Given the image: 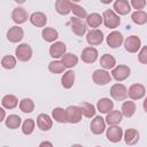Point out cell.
<instances>
[{"label":"cell","instance_id":"cell-1","mask_svg":"<svg viewBox=\"0 0 147 147\" xmlns=\"http://www.w3.org/2000/svg\"><path fill=\"white\" fill-rule=\"evenodd\" d=\"M102 22L108 29H115L121 24V18L119 16L110 9H107L102 14Z\"/></svg>","mask_w":147,"mask_h":147},{"label":"cell","instance_id":"cell-2","mask_svg":"<svg viewBox=\"0 0 147 147\" xmlns=\"http://www.w3.org/2000/svg\"><path fill=\"white\" fill-rule=\"evenodd\" d=\"M15 55H16V59L21 62H26L31 59L32 56V48L30 45L28 44H21L16 47L15 49Z\"/></svg>","mask_w":147,"mask_h":147},{"label":"cell","instance_id":"cell-3","mask_svg":"<svg viewBox=\"0 0 147 147\" xmlns=\"http://www.w3.org/2000/svg\"><path fill=\"white\" fill-rule=\"evenodd\" d=\"M110 95L113 99H115L117 101L125 100L127 98V88L125 85H123L121 83H116L110 87Z\"/></svg>","mask_w":147,"mask_h":147},{"label":"cell","instance_id":"cell-4","mask_svg":"<svg viewBox=\"0 0 147 147\" xmlns=\"http://www.w3.org/2000/svg\"><path fill=\"white\" fill-rule=\"evenodd\" d=\"M130 74H131V69L127 65L119 64V65L113 68L111 77L115 80H117V82H123V80H125L130 76Z\"/></svg>","mask_w":147,"mask_h":147},{"label":"cell","instance_id":"cell-5","mask_svg":"<svg viewBox=\"0 0 147 147\" xmlns=\"http://www.w3.org/2000/svg\"><path fill=\"white\" fill-rule=\"evenodd\" d=\"M65 115H67V122L71 124H76L80 122L82 116H83L79 106H69L65 109Z\"/></svg>","mask_w":147,"mask_h":147},{"label":"cell","instance_id":"cell-6","mask_svg":"<svg viewBox=\"0 0 147 147\" xmlns=\"http://www.w3.org/2000/svg\"><path fill=\"white\" fill-rule=\"evenodd\" d=\"M92 79L96 85H106L108 83H110L111 80V76L107 70H102V69H96L93 75H92Z\"/></svg>","mask_w":147,"mask_h":147},{"label":"cell","instance_id":"cell-7","mask_svg":"<svg viewBox=\"0 0 147 147\" xmlns=\"http://www.w3.org/2000/svg\"><path fill=\"white\" fill-rule=\"evenodd\" d=\"M70 24H71V30L75 34H77L78 37H83L86 33V23L79 18V17H72L70 20Z\"/></svg>","mask_w":147,"mask_h":147},{"label":"cell","instance_id":"cell-8","mask_svg":"<svg viewBox=\"0 0 147 147\" xmlns=\"http://www.w3.org/2000/svg\"><path fill=\"white\" fill-rule=\"evenodd\" d=\"M124 47L129 53H137L141 47V40L137 36H130L125 39Z\"/></svg>","mask_w":147,"mask_h":147},{"label":"cell","instance_id":"cell-9","mask_svg":"<svg viewBox=\"0 0 147 147\" xmlns=\"http://www.w3.org/2000/svg\"><path fill=\"white\" fill-rule=\"evenodd\" d=\"M145 94H146V88L142 84H133L127 90V95L132 100H139L144 98Z\"/></svg>","mask_w":147,"mask_h":147},{"label":"cell","instance_id":"cell-10","mask_svg":"<svg viewBox=\"0 0 147 147\" xmlns=\"http://www.w3.org/2000/svg\"><path fill=\"white\" fill-rule=\"evenodd\" d=\"M86 40L91 46H96L100 45L103 41V32L98 29H93L87 32L86 34Z\"/></svg>","mask_w":147,"mask_h":147},{"label":"cell","instance_id":"cell-11","mask_svg":"<svg viewBox=\"0 0 147 147\" xmlns=\"http://www.w3.org/2000/svg\"><path fill=\"white\" fill-rule=\"evenodd\" d=\"M107 139L111 142H118L123 138V130L117 125H110L106 132Z\"/></svg>","mask_w":147,"mask_h":147},{"label":"cell","instance_id":"cell-12","mask_svg":"<svg viewBox=\"0 0 147 147\" xmlns=\"http://www.w3.org/2000/svg\"><path fill=\"white\" fill-rule=\"evenodd\" d=\"M24 37V31L22 28L15 25L11 26L8 31H7V39L10 42H20Z\"/></svg>","mask_w":147,"mask_h":147},{"label":"cell","instance_id":"cell-13","mask_svg":"<svg viewBox=\"0 0 147 147\" xmlns=\"http://www.w3.org/2000/svg\"><path fill=\"white\" fill-rule=\"evenodd\" d=\"M65 51H67V46H65L64 42H62V41H55L49 47V55L52 57H54V59H60L65 53Z\"/></svg>","mask_w":147,"mask_h":147},{"label":"cell","instance_id":"cell-14","mask_svg":"<svg viewBox=\"0 0 147 147\" xmlns=\"http://www.w3.org/2000/svg\"><path fill=\"white\" fill-rule=\"evenodd\" d=\"M98 51L94 47H86L82 51V61L85 63H94L98 59Z\"/></svg>","mask_w":147,"mask_h":147},{"label":"cell","instance_id":"cell-15","mask_svg":"<svg viewBox=\"0 0 147 147\" xmlns=\"http://www.w3.org/2000/svg\"><path fill=\"white\" fill-rule=\"evenodd\" d=\"M123 42V36L118 31H113L107 37V44L110 48H117Z\"/></svg>","mask_w":147,"mask_h":147},{"label":"cell","instance_id":"cell-16","mask_svg":"<svg viewBox=\"0 0 147 147\" xmlns=\"http://www.w3.org/2000/svg\"><path fill=\"white\" fill-rule=\"evenodd\" d=\"M105 130H106L105 118H102L101 116H95L94 119H92L91 122V131L94 134H101Z\"/></svg>","mask_w":147,"mask_h":147},{"label":"cell","instance_id":"cell-17","mask_svg":"<svg viewBox=\"0 0 147 147\" xmlns=\"http://www.w3.org/2000/svg\"><path fill=\"white\" fill-rule=\"evenodd\" d=\"M28 13L24 8L22 7H16L13 9V13H11V18L13 21L16 23V24H22L24 22H26L28 20Z\"/></svg>","mask_w":147,"mask_h":147},{"label":"cell","instance_id":"cell-18","mask_svg":"<svg viewBox=\"0 0 147 147\" xmlns=\"http://www.w3.org/2000/svg\"><path fill=\"white\" fill-rule=\"evenodd\" d=\"M29 20H30L31 24L34 25V26H37V28H42L47 23V17L41 11H34V13H32Z\"/></svg>","mask_w":147,"mask_h":147},{"label":"cell","instance_id":"cell-19","mask_svg":"<svg viewBox=\"0 0 147 147\" xmlns=\"http://www.w3.org/2000/svg\"><path fill=\"white\" fill-rule=\"evenodd\" d=\"M37 125L42 131H48L53 126V121L47 114H39L37 117Z\"/></svg>","mask_w":147,"mask_h":147},{"label":"cell","instance_id":"cell-20","mask_svg":"<svg viewBox=\"0 0 147 147\" xmlns=\"http://www.w3.org/2000/svg\"><path fill=\"white\" fill-rule=\"evenodd\" d=\"M114 10L118 15H126L131 11V6L127 0H116L114 2Z\"/></svg>","mask_w":147,"mask_h":147},{"label":"cell","instance_id":"cell-21","mask_svg":"<svg viewBox=\"0 0 147 147\" xmlns=\"http://www.w3.org/2000/svg\"><path fill=\"white\" fill-rule=\"evenodd\" d=\"M55 10L60 15H68L71 11V1L70 0H56Z\"/></svg>","mask_w":147,"mask_h":147},{"label":"cell","instance_id":"cell-22","mask_svg":"<svg viewBox=\"0 0 147 147\" xmlns=\"http://www.w3.org/2000/svg\"><path fill=\"white\" fill-rule=\"evenodd\" d=\"M96 108L101 114H107L114 109V102L108 98H102L98 101Z\"/></svg>","mask_w":147,"mask_h":147},{"label":"cell","instance_id":"cell-23","mask_svg":"<svg viewBox=\"0 0 147 147\" xmlns=\"http://www.w3.org/2000/svg\"><path fill=\"white\" fill-rule=\"evenodd\" d=\"M123 138L126 145H134L139 140V132L134 129H127L123 133Z\"/></svg>","mask_w":147,"mask_h":147},{"label":"cell","instance_id":"cell-24","mask_svg":"<svg viewBox=\"0 0 147 147\" xmlns=\"http://www.w3.org/2000/svg\"><path fill=\"white\" fill-rule=\"evenodd\" d=\"M123 118V115L119 110H110L109 113H107V117H106V123L109 125H117L121 123Z\"/></svg>","mask_w":147,"mask_h":147},{"label":"cell","instance_id":"cell-25","mask_svg":"<svg viewBox=\"0 0 147 147\" xmlns=\"http://www.w3.org/2000/svg\"><path fill=\"white\" fill-rule=\"evenodd\" d=\"M61 83H62V86L67 90L71 88L74 83H75V72L72 70H68L65 71L63 75H62V78H61Z\"/></svg>","mask_w":147,"mask_h":147},{"label":"cell","instance_id":"cell-26","mask_svg":"<svg viewBox=\"0 0 147 147\" xmlns=\"http://www.w3.org/2000/svg\"><path fill=\"white\" fill-rule=\"evenodd\" d=\"M42 39L47 42H53L59 38V32L54 28H44L41 32Z\"/></svg>","mask_w":147,"mask_h":147},{"label":"cell","instance_id":"cell-27","mask_svg":"<svg viewBox=\"0 0 147 147\" xmlns=\"http://www.w3.org/2000/svg\"><path fill=\"white\" fill-rule=\"evenodd\" d=\"M85 18H86V24L91 28H98L102 23V16L98 13H92L87 15Z\"/></svg>","mask_w":147,"mask_h":147},{"label":"cell","instance_id":"cell-28","mask_svg":"<svg viewBox=\"0 0 147 147\" xmlns=\"http://www.w3.org/2000/svg\"><path fill=\"white\" fill-rule=\"evenodd\" d=\"M100 64L103 69L108 70V69H113L116 65V60L113 55L110 54H103L100 59Z\"/></svg>","mask_w":147,"mask_h":147},{"label":"cell","instance_id":"cell-29","mask_svg":"<svg viewBox=\"0 0 147 147\" xmlns=\"http://www.w3.org/2000/svg\"><path fill=\"white\" fill-rule=\"evenodd\" d=\"M1 105L3 106V108L6 109H14L17 105H18V100L15 95L13 94H7L2 98L1 100Z\"/></svg>","mask_w":147,"mask_h":147},{"label":"cell","instance_id":"cell-30","mask_svg":"<svg viewBox=\"0 0 147 147\" xmlns=\"http://www.w3.org/2000/svg\"><path fill=\"white\" fill-rule=\"evenodd\" d=\"M136 109H137V107H136V103L133 101H124L122 105L121 113L125 117H131L136 113Z\"/></svg>","mask_w":147,"mask_h":147},{"label":"cell","instance_id":"cell-31","mask_svg":"<svg viewBox=\"0 0 147 147\" xmlns=\"http://www.w3.org/2000/svg\"><path fill=\"white\" fill-rule=\"evenodd\" d=\"M62 63L65 68H72L78 63V57L72 53H64L62 55Z\"/></svg>","mask_w":147,"mask_h":147},{"label":"cell","instance_id":"cell-32","mask_svg":"<svg viewBox=\"0 0 147 147\" xmlns=\"http://www.w3.org/2000/svg\"><path fill=\"white\" fill-rule=\"evenodd\" d=\"M132 21L138 25H144L147 22V14L144 10H136L131 14Z\"/></svg>","mask_w":147,"mask_h":147},{"label":"cell","instance_id":"cell-33","mask_svg":"<svg viewBox=\"0 0 147 147\" xmlns=\"http://www.w3.org/2000/svg\"><path fill=\"white\" fill-rule=\"evenodd\" d=\"M79 108L82 110V114L87 117V118H91L95 115V108L92 103H88V102H80L79 105Z\"/></svg>","mask_w":147,"mask_h":147},{"label":"cell","instance_id":"cell-34","mask_svg":"<svg viewBox=\"0 0 147 147\" xmlns=\"http://www.w3.org/2000/svg\"><path fill=\"white\" fill-rule=\"evenodd\" d=\"M20 109L23 113H25V114L32 113L33 109H34V102H33V100L30 99V98H24L23 100H21L20 101Z\"/></svg>","mask_w":147,"mask_h":147},{"label":"cell","instance_id":"cell-35","mask_svg":"<svg viewBox=\"0 0 147 147\" xmlns=\"http://www.w3.org/2000/svg\"><path fill=\"white\" fill-rule=\"evenodd\" d=\"M52 116L53 118L59 122V123H65L67 122V115H65V109L63 108H60V107H56L53 109L52 111Z\"/></svg>","mask_w":147,"mask_h":147},{"label":"cell","instance_id":"cell-36","mask_svg":"<svg viewBox=\"0 0 147 147\" xmlns=\"http://www.w3.org/2000/svg\"><path fill=\"white\" fill-rule=\"evenodd\" d=\"M21 117L18 115H9L7 118H6V126L9 127V129H17L20 125H21Z\"/></svg>","mask_w":147,"mask_h":147},{"label":"cell","instance_id":"cell-37","mask_svg":"<svg viewBox=\"0 0 147 147\" xmlns=\"http://www.w3.org/2000/svg\"><path fill=\"white\" fill-rule=\"evenodd\" d=\"M0 63H1L2 68L10 70V69H14L16 67V59L14 56H11V55H6V56H3L1 59Z\"/></svg>","mask_w":147,"mask_h":147},{"label":"cell","instance_id":"cell-38","mask_svg":"<svg viewBox=\"0 0 147 147\" xmlns=\"http://www.w3.org/2000/svg\"><path fill=\"white\" fill-rule=\"evenodd\" d=\"M64 69L65 67L62 63V61H52L48 64V70L53 74H61L64 71Z\"/></svg>","mask_w":147,"mask_h":147},{"label":"cell","instance_id":"cell-39","mask_svg":"<svg viewBox=\"0 0 147 147\" xmlns=\"http://www.w3.org/2000/svg\"><path fill=\"white\" fill-rule=\"evenodd\" d=\"M71 11L74 13V15H76V17H79V18H85L87 16L86 10L82 6H79L75 2H71Z\"/></svg>","mask_w":147,"mask_h":147},{"label":"cell","instance_id":"cell-40","mask_svg":"<svg viewBox=\"0 0 147 147\" xmlns=\"http://www.w3.org/2000/svg\"><path fill=\"white\" fill-rule=\"evenodd\" d=\"M34 125H36V123H34V121L32 118L25 119L24 123H23V125H22V132L24 134H26V136L28 134H31L33 132V130H34Z\"/></svg>","mask_w":147,"mask_h":147},{"label":"cell","instance_id":"cell-41","mask_svg":"<svg viewBox=\"0 0 147 147\" xmlns=\"http://www.w3.org/2000/svg\"><path fill=\"white\" fill-rule=\"evenodd\" d=\"M137 10H142L146 6V0H131V5Z\"/></svg>","mask_w":147,"mask_h":147},{"label":"cell","instance_id":"cell-42","mask_svg":"<svg viewBox=\"0 0 147 147\" xmlns=\"http://www.w3.org/2000/svg\"><path fill=\"white\" fill-rule=\"evenodd\" d=\"M138 60H139V62L142 63V64H146V63H147V47H146V46H144V47L141 48V51L139 52V54H138Z\"/></svg>","mask_w":147,"mask_h":147},{"label":"cell","instance_id":"cell-43","mask_svg":"<svg viewBox=\"0 0 147 147\" xmlns=\"http://www.w3.org/2000/svg\"><path fill=\"white\" fill-rule=\"evenodd\" d=\"M5 117H6V111H5V109H3V108H1V107H0V123L5 119Z\"/></svg>","mask_w":147,"mask_h":147},{"label":"cell","instance_id":"cell-44","mask_svg":"<svg viewBox=\"0 0 147 147\" xmlns=\"http://www.w3.org/2000/svg\"><path fill=\"white\" fill-rule=\"evenodd\" d=\"M42 146H49V147H52L53 144H52V142H48V141H44V142L40 144V147H42Z\"/></svg>","mask_w":147,"mask_h":147},{"label":"cell","instance_id":"cell-45","mask_svg":"<svg viewBox=\"0 0 147 147\" xmlns=\"http://www.w3.org/2000/svg\"><path fill=\"white\" fill-rule=\"evenodd\" d=\"M102 3H105V5H108V3H110V2H113L114 0H100Z\"/></svg>","mask_w":147,"mask_h":147},{"label":"cell","instance_id":"cell-46","mask_svg":"<svg viewBox=\"0 0 147 147\" xmlns=\"http://www.w3.org/2000/svg\"><path fill=\"white\" fill-rule=\"evenodd\" d=\"M15 2H17V3H24L26 0H14Z\"/></svg>","mask_w":147,"mask_h":147},{"label":"cell","instance_id":"cell-47","mask_svg":"<svg viewBox=\"0 0 147 147\" xmlns=\"http://www.w3.org/2000/svg\"><path fill=\"white\" fill-rule=\"evenodd\" d=\"M72 2H79V1H82V0H71Z\"/></svg>","mask_w":147,"mask_h":147}]
</instances>
